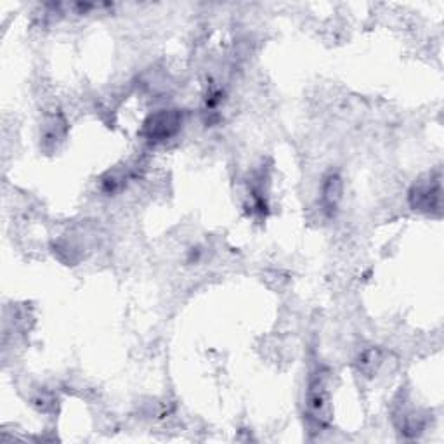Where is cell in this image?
Listing matches in <instances>:
<instances>
[{
	"instance_id": "3",
	"label": "cell",
	"mask_w": 444,
	"mask_h": 444,
	"mask_svg": "<svg viewBox=\"0 0 444 444\" xmlns=\"http://www.w3.org/2000/svg\"><path fill=\"white\" fill-rule=\"evenodd\" d=\"M340 193H342L340 179H338L337 175L331 174L330 177H328L327 181H325L323 195H321L325 210H328V212H334V210H337L338 202H340V198H342Z\"/></svg>"
},
{
	"instance_id": "2",
	"label": "cell",
	"mask_w": 444,
	"mask_h": 444,
	"mask_svg": "<svg viewBox=\"0 0 444 444\" xmlns=\"http://www.w3.org/2000/svg\"><path fill=\"white\" fill-rule=\"evenodd\" d=\"M177 115L172 113H160L157 117H151V122L146 127L150 128V137H158L165 139L171 134H174L175 127L172 125H177Z\"/></svg>"
},
{
	"instance_id": "1",
	"label": "cell",
	"mask_w": 444,
	"mask_h": 444,
	"mask_svg": "<svg viewBox=\"0 0 444 444\" xmlns=\"http://www.w3.org/2000/svg\"><path fill=\"white\" fill-rule=\"evenodd\" d=\"M307 405H309L311 415L316 422L327 423L330 420V398H328V391L321 378L311 382Z\"/></svg>"
}]
</instances>
